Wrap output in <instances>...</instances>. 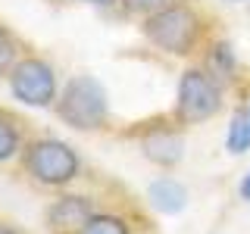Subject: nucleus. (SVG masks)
Wrapping results in <instances>:
<instances>
[{"label":"nucleus","instance_id":"obj_12","mask_svg":"<svg viewBox=\"0 0 250 234\" xmlns=\"http://www.w3.org/2000/svg\"><path fill=\"white\" fill-rule=\"evenodd\" d=\"M16 150H19V131H16L13 122L0 119V162L16 156Z\"/></svg>","mask_w":250,"mask_h":234},{"label":"nucleus","instance_id":"obj_9","mask_svg":"<svg viewBox=\"0 0 250 234\" xmlns=\"http://www.w3.org/2000/svg\"><path fill=\"white\" fill-rule=\"evenodd\" d=\"M229 150L231 153L250 150V119H247V109H238L234 119H231V125H229Z\"/></svg>","mask_w":250,"mask_h":234},{"label":"nucleus","instance_id":"obj_16","mask_svg":"<svg viewBox=\"0 0 250 234\" xmlns=\"http://www.w3.org/2000/svg\"><path fill=\"white\" fill-rule=\"evenodd\" d=\"M0 234H16L13 228H6V225H0Z\"/></svg>","mask_w":250,"mask_h":234},{"label":"nucleus","instance_id":"obj_2","mask_svg":"<svg viewBox=\"0 0 250 234\" xmlns=\"http://www.w3.org/2000/svg\"><path fill=\"white\" fill-rule=\"evenodd\" d=\"M57 113L66 125H72L78 131H94L106 122L109 103L106 91L100 81H94L91 75H78L66 84L62 97L57 100Z\"/></svg>","mask_w":250,"mask_h":234},{"label":"nucleus","instance_id":"obj_5","mask_svg":"<svg viewBox=\"0 0 250 234\" xmlns=\"http://www.w3.org/2000/svg\"><path fill=\"white\" fill-rule=\"evenodd\" d=\"M10 91L25 106L44 109L57 100V72H53L50 62H44L38 57L19 59L16 69L10 72Z\"/></svg>","mask_w":250,"mask_h":234},{"label":"nucleus","instance_id":"obj_18","mask_svg":"<svg viewBox=\"0 0 250 234\" xmlns=\"http://www.w3.org/2000/svg\"><path fill=\"white\" fill-rule=\"evenodd\" d=\"M247 119H250V106H247Z\"/></svg>","mask_w":250,"mask_h":234},{"label":"nucleus","instance_id":"obj_6","mask_svg":"<svg viewBox=\"0 0 250 234\" xmlns=\"http://www.w3.org/2000/svg\"><path fill=\"white\" fill-rule=\"evenodd\" d=\"M94 218V209L84 197H62L50 209V222L60 234H78Z\"/></svg>","mask_w":250,"mask_h":234},{"label":"nucleus","instance_id":"obj_13","mask_svg":"<svg viewBox=\"0 0 250 234\" xmlns=\"http://www.w3.org/2000/svg\"><path fill=\"white\" fill-rule=\"evenodd\" d=\"M122 3H125V10H131V13L153 16V13L166 10V6H169V0H122Z\"/></svg>","mask_w":250,"mask_h":234},{"label":"nucleus","instance_id":"obj_4","mask_svg":"<svg viewBox=\"0 0 250 234\" xmlns=\"http://www.w3.org/2000/svg\"><path fill=\"white\" fill-rule=\"evenodd\" d=\"M25 169H28V175L35 178V181L60 187V184H69L78 175V156H75V150L69 144L44 137V140H35V144L28 147Z\"/></svg>","mask_w":250,"mask_h":234},{"label":"nucleus","instance_id":"obj_15","mask_svg":"<svg viewBox=\"0 0 250 234\" xmlns=\"http://www.w3.org/2000/svg\"><path fill=\"white\" fill-rule=\"evenodd\" d=\"M84 3H100V6H106V3H113V0H84Z\"/></svg>","mask_w":250,"mask_h":234},{"label":"nucleus","instance_id":"obj_7","mask_svg":"<svg viewBox=\"0 0 250 234\" xmlns=\"http://www.w3.org/2000/svg\"><path fill=\"white\" fill-rule=\"evenodd\" d=\"M144 156L156 166H175L182 159V137L175 131H153L144 140Z\"/></svg>","mask_w":250,"mask_h":234},{"label":"nucleus","instance_id":"obj_10","mask_svg":"<svg viewBox=\"0 0 250 234\" xmlns=\"http://www.w3.org/2000/svg\"><path fill=\"white\" fill-rule=\"evenodd\" d=\"M78 234H128V225L116 215H94Z\"/></svg>","mask_w":250,"mask_h":234},{"label":"nucleus","instance_id":"obj_17","mask_svg":"<svg viewBox=\"0 0 250 234\" xmlns=\"http://www.w3.org/2000/svg\"><path fill=\"white\" fill-rule=\"evenodd\" d=\"M229 3H241V0H229Z\"/></svg>","mask_w":250,"mask_h":234},{"label":"nucleus","instance_id":"obj_14","mask_svg":"<svg viewBox=\"0 0 250 234\" xmlns=\"http://www.w3.org/2000/svg\"><path fill=\"white\" fill-rule=\"evenodd\" d=\"M241 197H244V200H250V175L244 178V181H241Z\"/></svg>","mask_w":250,"mask_h":234},{"label":"nucleus","instance_id":"obj_3","mask_svg":"<svg viewBox=\"0 0 250 234\" xmlns=\"http://www.w3.org/2000/svg\"><path fill=\"white\" fill-rule=\"evenodd\" d=\"M219 106H222V94H219L216 78L203 69H185L182 81H178L175 119L182 125H200L213 119Z\"/></svg>","mask_w":250,"mask_h":234},{"label":"nucleus","instance_id":"obj_8","mask_svg":"<svg viewBox=\"0 0 250 234\" xmlns=\"http://www.w3.org/2000/svg\"><path fill=\"white\" fill-rule=\"evenodd\" d=\"M185 200H188L185 187L178 181H172V178H160V181L150 184V203L160 213H178L185 206Z\"/></svg>","mask_w":250,"mask_h":234},{"label":"nucleus","instance_id":"obj_1","mask_svg":"<svg viewBox=\"0 0 250 234\" xmlns=\"http://www.w3.org/2000/svg\"><path fill=\"white\" fill-rule=\"evenodd\" d=\"M200 28V16L188 3H169L166 10L147 16L144 22V35L150 38V44H156L166 53H175V57H185L197 47Z\"/></svg>","mask_w":250,"mask_h":234},{"label":"nucleus","instance_id":"obj_11","mask_svg":"<svg viewBox=\"0 0 250 234\" xmlns=\"http://www.w3.org/2000/svg\"><path fill=\"white\" fill-rule=\"evenodd\" d=\"M16 50H19V47H16V38L0 25V78L10 75L16 69Z\"/></svg>","mask_w":250,"mask_h":234}]
</instances>
